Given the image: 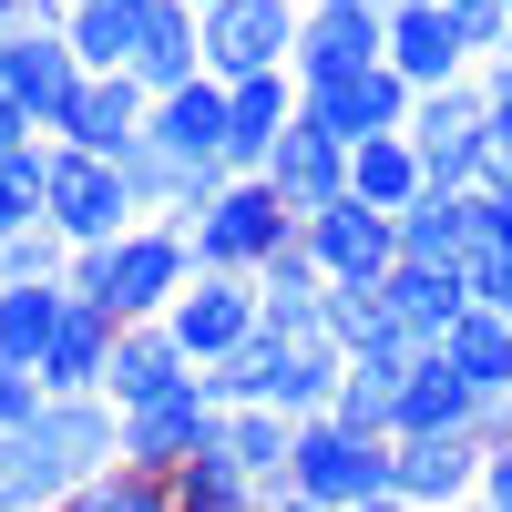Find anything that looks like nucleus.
I'll return each mask as SVG.
<instances>
[{
  "mask_svg": "<svg viewBox=\"0 0 512 512\" xmlns=\"http://www.w3.org/2000/svg\"><path fill=\"white\" fill-rule=\"evenodd\" d=\"M103 369H113V318L72 297V318L41 349V400H103Z\"/></svg>",
  "mask_w": 512,
  "mask_h": 512,
  "instance_id": "nucleus-21",
  "label": "nucleus"
},
{
  "mask_svg": "<svg viewBox=\"0 0 512 512\" xmlns=\"http://www.w3.org/2000/svg\"><path fill=\"white\" fill-rule=\"evenodd\" d=\"M205 31V82H267L297 62V31H308V0H216V11H195Z\"/></svg>",
  "mask_w": 512,
  "mask_h": 512,
  "instance_id": "nucleus-3",
  "label": "nucleus"
},
{
  "mask_svg": "<svg viewBox=\"0 0 512 512\" xmlns=\"http://www.w3.org/2000/svg\"><path fill=\"white\" fill-rule=\"evenodd\" d=\"M472 420H482V400L451 379L441 349H420L410 379H400V441H441V431H472Z\"/></svg>",
  "mask_w": 512,
  "mask_h": 512,
  "instance_id": "nucleus-27",
  "label": "nucleus"
},
{
  "mask_svg": "<svg viewBox=\"0 0 512 512\" xmlns=\"http://www.w3.org/2000/svg\"><path fill=\"white\" fill-rule=\"evenodd\" d=\"M41 185H52V144H21L11 164H0V246L41 226Z\"/></svg>",
  "mask_w": 512,
  "mask_h": 512,
  "instance_id": "nucleus-34",
  "label": "nucleus"
},
{
  "mask_svg": "<svg viewBox=\"0 0 512 512\" xmlns=\"http://www.w3.org/2000/svg\"><path fill=\"white\" fill-rule=\"evenodd\" d=\"M31 21H72V0H31Z\"/></svg>",
  "mask_w": 512,
  "mask_h": 512,
  "instance_id": "nucleus-46",
  "label": "nucleus"
},
{
  "mask_svg": "<svg viewBox=\"0 0 512 512\" xmlns=\"http://www.w3.org/2000/svg\"><path fill=\"white\" fill-rule=\"evenodd\" d=\"M461 277H472V308H492V318H512V256H472V267H461Z\"/></svg>",
  "mask_w": 512,
  "mask_h": 512,
  "instance_id": "nucleus-39",
  "label": "nucleus"
},
{
  "mask_svg": "<svg viewBox=\"0 0 512 512\" xmlns=\"http://www.w3.org/2000/svg\"><path fill=\"white\" fill-rule=\"evenodd\" d=\"M441 359H451V379H461L472 400H512V318L472 308V318L441 338Z\"/></svg>",
  "mask_w": 512,
  "mask_h": 512,
  "instance_id": "nucleus-31",
  "label": "nucleus"
},
{
  "mask_svg": "<svg viewBox=\"0 0 512 512\" xmlns=\"http://www.w3.org/2000/svg\"><path fill=\"white\" fill-rule=\"evenodd\" d=\"M175 236H185V256H195V277H256V267H277V256L308 236V216H297L267 175H226L216 205H195Z\"/></svg>",
  "mask_w": 512,
  "mask_h": 512,
  "instance_id": "nucleus-2",
  "label": "nucleus"
},
{
  "mask_svg": "<svg viewBox=\"0 0 512 512\" xmlns=\"http://www.w3.org/2000/svg\"><path fill=\"white\" fill-rule=\"evenodd\" d=\"M287 492L318 502V512H359V502L390 492V441H359V431H338V420H297Z\"/></svg>",
  "mask_w": 512,
  "mask_h": 512,
  "instance_id": "nucleus-6",
  "label": "nucleus"
},
{
  "mask_svg": "<svg viewBox=\"0 0 512 512\" xmlns=\"http://www.w3.org/2000/svg\"><path fill=\"white\" fill-rule=\"evenodd\" d=\"M338 379H349V359H338L328 338H277V369H267V410H277V420H328Z\"/></svg>",
  "mask_w": 512,
  "mask_h": 512,
  "instance_id": "nucleus-24",
  "label": "nucleus"
},
{
  "mask_svg": "<svg viewBox=\"0 0 512 512\" xmlns=\"http://www.w3.org/2000/svg\"><path fill=\"white\" fill-rule=\"evenodd\" d=\"M62 318H72V287H0V359L41 379V349Z\"/></svg>",
  "mask_w": 512,
  "mask_h": 512,
  "instance_id": "nucleus-32",
  "label": "nucleus"
},
{
  "mask_svg": "<svg viewBox=\"0 0 512 512\" xmlns=\"http://www.w3.org/2000/svg\"><path fill=\"white\" fill-rule=\"evenodd\" d=\"M379 308H390V338H400V349H441V338L472 318V277H441V267H390Z\"/></svg>",
  "mask_w": 512,
  "mask_h": 512,
  "instance_id": "nucleus-16",
  "label": "nucleus"
},
{
  "mask_svg": "<svg viewBox=\"0 0 512 512\" xmlns=\"http://www.w3.org/2000/svg\"><path fill=\"white\" fill-rule=\"evenodd\" d=\"M441 11H451L461 41H472V62H502L512 52V11H502V0H441Z\"/></svg>",
  "mask_w": 512,
  "mask_h": 512,
  "instance_id": "nucleus-37",
  "label": "nucleus"
},
{
  "mask_svg": "<svg viewBox=\"0 0 512 512\" xmlns=\"http://www.w3.org/2000/svg\"><path fill=\"white\" fill-rule=\"evenodd\" d=\"M297 72H267V82H236L226 93V175H267V154H277V134L297 123Z\"/></svg>",
  "mask_w": 512,
  "mask_h": 512,
  "instance_id": "nucleus-17",
  "label": "nucleus"
},
{
  "mask_svg": "<svg viewBox=\"0 0 512 512\" xmlns=\"http://www.w3.org/2000/svg\"><path fill=\"white\" fill-rule=\"evenodd\" d=\"M369 11H410V0H369Z\"/></svg>",
  "mask_w": 512,
  "mask_h": 512,
  "instance_id": "nucleus-48",
  "label": "nucleus"
},
{
  "mask_svg": "<svg viewBox=\"0 0 512 512\" xmlns=\"http://www.w3.org/2000/svg\"><path fill=\"white\" fill-rule=\"evenodd\" d=\"M41 226H52L62 246H113V236H134V185H123V164L113 154H72L52 144V185H41Z\"/></svg>",
  "mask_w": 512,
  "mask_h": 512,
  "instance_id": "nucleus-5",
  "label": "nucleus"
},
{
  "mask_svg": "<svg viewBox=\"0 0 512 512\" xmlns=\"http://www.w3.org/2000/svg\"><path fill=\"white\" fill-rule=\"evenodd\" d=\"M472 441H482V451H512V400H482V420H472Z\"/></svg>",
  "mask_w": 512,
  "mask_h": 512,
  "instance_id": "nucleus-42",
  "label": "nucleus"
},
{
  "mask_svg": "<svg viewBox=\"0 0 512 512\" xmlns=\"http://www.w3.org/2000/svg\"><path fill=\"white\" fill-rule=\"evenodd\" d=\"M82 308H103L113 328H144L164 318L175 297L195 287V256L175 226H134V236H113V246H72V277H62Z\"/></svg>",
  "mask_w": 512,
  "mask_h": 512,
  "instance_id": "nucleus-1",
  "label": "nucleus"
},
{
  "mask_svg": "<svg viewBox=\"0 0 512 512\" xmlns=\"http://www.w3.org/2000/svg\"><path fill=\"white\" fill-rule=\"evenodd\" d=\"M62 512H175V492H164V472H134V461H113L103 482H82Z\"/></svg>",
  "mask_w": 512,
  "mask_h": 512,
  "instance_id": "nucleus-35",
  "label": "nucleus"
},
{
  "mask_svg": "<svg viewBox=\"0 0 512 512\" xmlns=\"http://www.w3.org/2000/svg\"><path fill=\"white\" fill-rule=\"evenodd\" d=\"M31 420H41V379L0 359V431H31Z\"/></svg>",
  "mask_w": 512,
  "mask_h": 512,
  "instance_id": "nucleus-40",
  "label": "nucleus"
},
{
  "mask_svg": "<svg viewBox=\"0 0 512 512\" xmlns=\"http://www.w3.org/2000/svg\"><path fill=\"white\" fill-rule=\"evenodd\" d=\"M410 82L390 72V62H379V72H359V82H328V93H308V123H318V134H338V144H379V134H410Z\"/></svg>",
  "mask_w": 512,
  "mask_h": 512,
  "instance_id": "nucleus-13",
  "label": "nucleus"
},
{
  "mask_svg": "<svg viewBox=\"0 0 512 512\" xmlns=\"http://www.w3.org/2000/svg\"><path fill=\"white\" fill-rule=\"evenodd\" d=\"M256 328L267 338H328V277L308 267V246H287L277 267H256Z\"/></svg>",
  "mask_w": 512,
  "mask_h": 512,
  "instance_id": "nucleus-23",
  "label": "nucleus"
},
{
  "mask_svg": "<svg viewBox=\"0 0 512 512\" xmlns=\"http://www.w3.org/2000/svg\"><path fill=\"white\" fill-rule=\"evenodd\" d=\"M134 82H144V93H185V82H205V31H195L185 0H154L144 52H134Z\"/></svg>",
  "mask_w": 512,
  "mask_h": 512,
  "instance_id": "nucleus-28",
  "label": "nucleus"
},
{
  "mask_svg": "<svg viewBox=\"0 0 512 512\" xmlns=\"http://www.w3.org/2000/svg\"><path fill=\"white\" fill-rule=\"evenodd\" d=\"M482 256V195H420L400 216V267H441L461 277Z\"/></svg>",
  "mask_w": 512,
  "mask_h": 512,
  "instance_id": "nucleus-18",
  "label": "nucleus"
},
{
  "mask_svg": "<svg viewBox=\"0 0 512 512\" xmlns=\"http://www.w3.org/2000/svg\"><path fill=\"white\" fill-rule=\"evenodd\" d=\"M62 277H72V246L52 226H31V236L0 246V287H62Z\"/></svg>",
  "mask_w": 512,
  "mask_h": 512,
  "instance_id": "nucleus-36",
  "label": "nucleus"
},
{
  "mask_svg": "<svg viewBox=\"0 0 512 512\" xmlns=\"http://www.w3.org/2000/svg\"><path fill=\"white\" fill-rule=\"evenodd\" d=\"M482 512H512V451H482V492H472Z\"/></svg>",
  "mask_w": 512,
  "mask_h": 512,
  "instance_id": "nucleus-41",
  "label": "nucleus"
},
{
  "mask_svg": "<svg viewBox=\"0 0 512 512\" xmlns=\"http://www.w3.org/2000/svg\"><path fill=\"white\" fill-rule=\"evenodd\" d=\"M216 451L236 461V472L256 482V492H287V451H297V420H277V410H226L216 420Z\"/></svg>",
  "mask_w": 512,
  "mask_h": 512,
  "instance_id": "nucleus-30",
  "label": "nucleus"
},
{
  "mask_svg": "<svg viewBox=\"0 0 512 512\" xmlns=\"http://www.w3.org/2000/svg\"><path fill=\"white\" fill-rule=\"evenodd\" d=\"M451 512H482V502H451Z\"/></svg>",
  "mask_w": 512,
  "mask_h": 512,
  "instance_id": "nucleus-49",
  "label": "nucleus"
},
{
  "mask_svg": "<svg viewBox=\"0 0 512 512\" xmlns=\"http://www.w3.org/2000/svg\"><path fill=\"white\" fill-rule=\"evenodd\" d=\"M144 134L185 164H226V82H185V93H154Z\"/></svg>",
  "mask_w": 512,
  "mask_h": 512,
  "instance_id": "nucleus-26",
  "label": "nucleus"
},
{
  "mask_svg": "<svg viewBox=\"0 0 512 512\" xmlns=\"http://www.w3.org/2000/svg\"><path fill=\"white\" fill-rule=\"evenodd\" d=\"M472 82H482V113H492V154H512V52H502V62H482Z\"/></svg>",
  "mask_w": 512,
  "mask_h": 512,
  "instance_id": "nucleus-38",
  "label": "nucleus"
},
{
  "mask_svg": "<svg viewBox=\"0 0 512 512\" xmlns=\"http://www.w3.org/2000/svg\"><path fill=\"white\" fill-rule=\"evenodd\" d=\"M502 11H512V0H502Z\"/></svg>",
  "mask_w": 512,
  "mask_h": 512,
  "instance_id": "nucleus-50",
  "label": "nucleus"
},
{
  "mask_svg": "<svg viewBox=\"0 0 512 512\" xmlns=\"http://www.w3.org/2000/svg\"><path fill=\"white\" fill-rule=\"evenodd\" d=\"M410 359L420 349H369V359H349V379H338V400H328V420L338 431H359V441H400V379H410Z\"/></svg>",
  "mask_w": 512,
  "mask_h": 512,
  "instance_id": "nucleus-19",
  "label": "nucleus"
},
{
  "mask_svg": "<svg viewBox=\"0 0 512 512\" xmlns=\"http://www.w3.org/2000/svg\"><path fill=\"white\" fill-rule=\"evenodd\" d=\"M390 62V11L369 0H308V31H297V93H328V82H359Z\"/></svg>",
  "mask_w": 512,
  "mask_h": 512,
  "instance_id": "nucleus-8",
  "label": "nucleus"
},
{
  "mask_svg": "<svg viewBox=\"0 0 512 512\" xmlns=\"http://www.w3.org/2000/svg\"><path fill=\"white\" fill-rule=\"evenodd\" d=\"M267 185L297 205V216H318V205H338V195H349V144H338V134H318V123H308V103H297V123L277 134V154H267Z\"/></svg>",
  "mask_w": 512,
  "mask_h": 512,
  "instance_id": "nucleus-15",
  "label": "nucleus"
},
{
  "mask_svg": "<svg viewBox=\"0 0 512 512\" xmlns=\"http://www.w3.org/2000/svg\"><path fill=\"white\" fill-rule=\"evenodd\" d=\"M175 379H195L185 369V349L164 338V318H144V328H113V369H103V400L113 410H144V400H164Z\"/></svg>",
  "mask_w": 512,
  "mask_h": 512,
  "instance_id": "nucleus-22",
  "label": "nucleus"
},
{
  "mask_svg": "<svg viewBox=\"0 0 512 512\" xmlns=\"http://www.w3.org/2000/svg\"><path fill=\"white\" fill-rule=\"evenodd\" d=\"M216 400H205V379H175L164 400H144V410H123V461L134 472H185V461L216 441Z\"/></svg>",
  "mask_w": 512,
  "mask_h": 512,
  "instance_id": "nucleus-11",
  "label": "nucleus"
},
{
  "mask_svg": "<svg viewBox=\"0 0 512 512\" xmlns=\"http://www.w3.org/2000/svg\"><path fill=\"white\" fill-rule=\"evenodd\" d=\"M359 512H410V502H400V492H379V502H359Z\"/></svg>",
  "mask_w": 512,
  "mask_h": 512,
  "instance_id": "nucleus-47",
  "label": "nucleus"
},
{
  "mask_svg": "<svg viewBox=\"0 0 512 512\" xmlns=\"http://www.w3.org/2000/svg\"><path fill=\"white\" fill-rule=\"evenodd\" d=\"M144 123H154V93H144V82H134V72H93V82H82V103H72V123H62V144H72V154H123Z\"/></svg>",
  "mask_w": 512,
  "mask_h": 512,
  "instance_id": "nucleus-20",
  "label": "nucleus"
},
{
  "mask_svg": "<svg viewBox=\"0 0 512 512\" xmlns=\"http://www.w3.org/2000/svg\"><path fill=\"white\" fill-rule=\"evenodd\" d=\"M164 338L185 349V369H216V359H236V349H256V277H195L175 308H164Z\"/></svg>",
  "mask_w": 512,
  "mask_h": 512,
  "instance_id": "nucleus-10",
  "label": "nucleus"
},
{
  "mask_svg": "<svg viewBox=\"0 0 512 512\" xmlns=\"http://www.w3.org/2000/svg\"><path fill=\"white\" fill-rule=\"evenodd\" d=\"M144 21H154V0H72L62 41H72V62H82V72H134Z\"/></svg>",
  "mask_w": 512,
  "mask_h": 512,
  "instance_id": "nucleus-25",
  "label": "nucleus"
},
{
  "mask_svg": "<svg viewBox=\"0 0 512 512\" xmlns=\"http://www.w3.org/2000/svg\"><path fill=\"white\" fill-rule=\"evenodd\" d=\"M164 492H175V512H267V492H256V482L236 472L216 441H205L185 472H164Z\"/></svg>",
  "mask_w": 512,
  "mask_h": 512,
  "instance_id": "nucleus-33",
  "label": "nucleus"
},
{
  "mask_svg": "<svg viewBox=\"0 0 512 512\" xmlns=\"http://www.w3.org/2000/svg\"><path fill=\"white\" fill-rule=\"evenodd\" d=\"M21 144H41V134H31V123H21V113H11V103H0V164H11V154H21Z\"/></svg>",
  "mask_w": 512,
  "mask_h": 512,
  "instance_id": "nucleus-44",
  "label": "nucleus"
},
{
  "mask_svg": "<svg viewBox=\"0 0 512 512\" xmlns=\"http://www.w3.org/2000/svg\"><path fill=\"white\" fill-rule=\"evenodd\" d=\"M82 72L72 62V41H62V21H21L11 41H0V103H11L41 144H62V123H72V103H82Z\"/></svg>",
  "mask_w": 512,
  "mask_h": 512,
  "instance_id": "nucleus-4",
  "label": "nucleus"
},
{
  "mask_svg": "<svg viewBox=\"0 0 512 512\" xmlns=\"http://www.w3.org/2000/svg\"><path fill=\"white\" fill-rule=\"evenodd\" d=\"M21 21H31V0H0V41H11V31H21Z\"/></svg>",
  "mask_w": 512,
  "mask_h": 512,
  "instance_id": "nucleus-45",
  "label": "nucleus"
},
{
  "mask_svg": "<svg viewBox=\"0 0 512 512\" xmlns=\"http://www.w3.org/2000/svg\"><path fill=\"white\" fill-rule=\"evenodd\" d=\"M410 154L431 195H472L482 164H492V113H482V82H451V93H420L410 103Z\"/></svg>",
  "mask_w": 512,
  "mask_h": 512,
  "instance_id": "nucleus-7",
  "label": "nucleus"
},
{
  "mask_svg": "<svg viewBox=\"0 0 512 512\" xmlns=\"http://www.w3.org/2000/svg\"><path fill=\"white\" fill-rule=\"evenodd\" d=\"M297 246H308V267H318L328 287H390V267H400V226H390V216H369L359 195L318 205Z\"/></svg>",
  "mask_w": 512,
  "mask_h": 512,
  "instance_id": "nucleus-9",
  "label": "nucleus"
},
{
  "mask_svg": "<svg viewBox=\"0 0 512 512\" xmlns=\"http://www.w3.org/2000/svg\"><path fill=\"white\" fill-rule=\"evenodd\" d=\"M390 72L410 82V93H451V82H472V41L451 31L441 0H410V11H390Z\"/></svg>",
  "mask_w": 512,
  "mask_h": 512,
  "instance_id": "nucleus-14",
  "label": "nucleus"
},
{
  "mask_svg": "<svg viewBox=\"0 0 512 512\" xmlns=\"http://www.w3.org/2000/svg\"><path fill=\"white\" fill-rule=\"evenodd\" d=\"M349 195L369 205V216H410L420 195H431V175H420V154H410V134H379V144H359L349 154Z\"/></svg>",
  "mask_w": 512,
  "mask_h": 512,
  "instance_id": "nucleus-29",
  "label": "nucleus"
},
{
  "mask_svg": "<svg viewBox=\"0 0 512 512\" xmlns=\"http://www.w3.org/2000/svg\"><path fill=\"white\" fill-rule=\"evenodd\" d=\"M390 492L410 512H451L482 492V441L472 431H441V441H390Z\"/></svg>",
  "mask_w": 512,
  "mask_h": 512,
  "instance_id": "nucleus-12",
  "label": "nucleus"
},
{
  "mask_svg": "<svg viewBox=\"0 0 512 512\" xmlns=\"http://www.w3.org/2000/svg\"><path fill=\"white\" fill-rule=\"evenodd\" d=\"M482 246H492V256H512V205H492V195H482Z\"/></svg>",
  "mask_w": 512,
  "mask_h": 512,
  "instance_id": "nucleus-43",
  "label": "nucleus"
}]
</instances>
